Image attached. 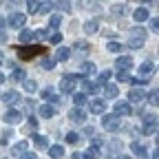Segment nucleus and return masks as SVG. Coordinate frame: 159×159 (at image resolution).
I'll list each match as a JSON object with an SVG mask.
<instances>
[{
    "instance_id": "f257e3e1",
    "label": "nucleus",
    "mask_w": 159,
    "mask_h": 159,
    "mask_svg": "<svg viewBox=\"0 0 159 159\" xmlns=\"http://www.w3.org/2000/svg\"><path fill=\"white\" fill-rule=\"evenodd\" d=\"M47 51V47H18V57L20 60H31V57H35V55H42Z\"/></svg>"
},
{
    "instance_id": "f03ea898",
    "label": "nucleus",
    "mask_w": 159,
    "mask_h": 159,
    "mask_svg": "<svg viewBox=\"0 0 159 159\" xmlns=\"http://www.w3.org/2000/svg\"><path fill=\"white\" fill-rule=\"evenodd\" d=\"M27 25V16L22 11H13L9 18H7V27L9 29H22Z\"/></svg>"
},
{
    "instance_id": "7ed1b4c3",
    "label": "nucleus",
    "mask_w": 159,
    "mask_h": 159,
    "mask_svg": "<svg viewBox=\"0 0 159 159\" xmlns=\"http://www.w3.org/2000/svg\"><path fill=\"white\" fill-rule=\"evenodd\" d=\"M77 82H80L77 75H64L62 80H60V91H62V93H73Z\"/></svg>"
},
{
    "instance_id": "20e7f679",
    "label": "nucleus",
    "mask_w": 159,
    "mask_h": 159,
    "mask_svg": "<svg viewBox=\"0 0 159 159\" xmlns=\"http://www.w3.org/2000/svg\"><path fill=\"white\" fill-rule=\"evenodd\" d=\"M102 124H104V128H106V130L115 133V130L119 128V115H115V113L104 115V117H102Z\"/></svg>"
},
{
    "instance_id": "39448f33",
    "label": "nucleus",
    "mask_w": 159,
    "mask_h": 159,
    "mask_svg": "<svg viewBox=\"0 0 159 159\" xmlns=\"http://www.w3.org/2000/svg\"><path fill=\"white\" fill-rule=\"evenodd\" d=\"M69 119L73 124H84V119H86V113L82 111V106H75L69 111Z\"/></svg>"
},
{
    "instance_id": "423d86ee",
    "label": "nucleus",
    "mask_w": 159,
    "mask_h": 159,
    "mask_svg": "<svg viewBox=\"0 0 159 159\" xmlns=\"http://www.w3.org/2000/svg\"><path fill=\"white\" fill-rule=\"evenodd\" d=\"M144 133L146 135H152V133H157V117L155 115H144Z\"/></svg>"
},
{
    "instance_id": "0eeeda50",
    "label": "nucleus",
    "mask_w": 159,
    "mask_h": 159,
    "mask_svg": "<svg viewBox=\"0 0 159 159\" xmlns=\"http://www.w3.org/2000/svg\"><path fill=\"white\" fill-rule=\"evenodd\" d=\"M2 119H5L7 124L16 126V124H20V122H22V115H20V111H16V108H9V111L2 115Z\"/></svg>"
},
{
    "instance_id": "6e6552de",
    "label": "nucleus",
    "mask_w": 159,
    "mask_h": 159,
    "mask_svg": "<svg viewBox=\"0 0 159 159\" xmlns=\"http://www.w3.org/2000/svg\"><path fill=\"white\" fill-rule=\"evenodd\" d=\"M113 113L119 115V117H124V115H130V113H133V106H130L128 102H124V99H119V102H115Z\"/></svg>"
},
{
    "instance_id": "1a4fd4ad",
    "label": "nucleus",
    "mask_w": 159,
    "mask_h": 159,
    "mask_svg": "<svg viewBox=\"0 0 159 159\" xmlns=\"http://www.w3.org/2000/svg\"><path fill=\"white\" fill-rule=\"evenodd\" d=\"M128 99L133 104H144L146 99H148V95H146V91H142V89H133L130 93H128Z\"/></svg>"
},
{
    "instance_id": "9d476101",
    "label": "nucleus",
    "mask_w": 159,
    "mask_h": 159,
    "mask_svg": "<svg viewBox=\"0 0 159 159\" xmlns=\"http://www.w3.org/2000/svg\"><path fill=\"white\" fill-rule=\"evenodd\" d=\"M130 66H133V57H128V55H122V57L115 60V69L117 71H128Z\"/></svg>"
},
{
    "instance_id": "9b49d317",
    "label": "nucleus",
    "mask_w": 159,
    "mask_h": 159,
    "mask_svg": "<svg viewBox=\"0 0 159 159\" xmlns=\"http://www.w3.org/2000/svg\"><path fill=\"white\" fill-rule=\"evenodd\" d=\"M80 84H82V91H84L86 95H93V93H97V84H95V82H91L89 77H82V80H80Z\"/></svg>"
},
{
    "instance_id": "f8f14e48",
    "label": "nucleus",
    "mask_w": 159,
    "mask_h": 159,
    "mask_svg": "<svg viewBox=\"0 0 159 159\" xmlns=\"http://www.w3.org/2000/svg\"><path fill=\"white\" fill-rule=\"evenodd\" d=\"M38 113H40V117H44V119H51V117H55V108H53L51 104H40Z\"/></svg>"
},
{
    "instance_id": "ddd939ff",
    "label": "nucleus",
    "mask_w": 159,
    "mask_h": 159,
    "mask_svg": "<svg viewBox=\"0 0 159 159\" xmlns=\"http://www.w3.org/2000/svg\"><path fill=\"white\" fill-rule=\"evenodd\" d=\"M2 102H7L9 106L18 104V102H20V93H18V91H7V93L2 95Z\"/></svg>"
},
{
    "instance_id": "4468645a",
    "label": "nucleus",
    "mask_w": 159,
    "mask_h": 159,
    "mask_svg": "<svg viewBox=\"0 0 159 159\" xmlns=\"http://www.w3.org/2000/svg\"><path fill=\"white\" fill-rule=\"evenodd\" d=\"M133 18L137 20V22H146V20L150 18V13H148V9H146V7H139V9H135V11H133Z\"/></svg>"
},
{
    "instance_id": "2eb2a0df",
    "label": "nucleus",
    "mask_w": 159,
    "mask_h": 159,
    "mask_svg": "<svg viewBox=\"0 0 159 159\" xmlns=\"http://www.w3.org/2000/svg\"><path fill=\"white\" fill-rule=\"evenodd\" d=\"M89 108H91V113H95V115H102V113L106 111V102H102V99H95V102L89 104Z\"/></svg>"
},
{
    "instance_id": "dca6fc26",
    "label": "nucleus",
    "mask_w": 159,
    "mask_h": 159,
    "mask_svg": "<svg viewBox=\"0 0 159 159\" xmlns=\"http://www.w3.org/2000/svg\"><path fill=\"white\" fill-rule=\"evenodd\" d=\"M152 73H155V66L150 62L139 64V75H142V77H152Z\"/></svg>"
},
{
    "instance_id": "f3484780",
    "label": "nucleus",
    "mask_w": 159,
    "mask_h": 159,
    "mask_svg": "<svg viewBox=\"0 0 159 159\" xmlns=\"http://www.w3.org/2000/svg\"><path fill=\"white\" fill-rule=\"evenodd\" d=\"M73 47H75V53H77V55H80V53H84V55H86V53L91 51V44L86 42V40H77Z\"/></svg>"
},
{
    "instance_id": "a211bd4d",
    "label": "nucleus",
    "mask_w": 159,
    "mask_h": 159,
    "mask_svg": "<svg viewBox=\"0 0 159 159\" xmlns=\"http://www.w3.org/2000/svg\"><path fill=\"white\" fill-rule=\"evenodd\" d=\"M80 71H82V75H84V77H89V75H95V73H97V69H95V64H93V62H84V64H80Z\"/></svg>"
},
{
    "instance_id": "6ab92c4d",
    "label": "nucleus",
    "mask_w": 159,
    "mask_h": 159,
    "mask_svg": "<svg viewBox=\"0 0 159 159\" xmlns=\"http://www.w3.org/2000/svg\"><path fill=\"white\" fill-rule=\"evenodd\" d=\"M42 99H47V102H51V104H60V102H62V99H60L51 89H44L42 91Z\"/></svg>"
},
{
    "instance_id": "aec40b11",
    "label": "nucleus",
    "mask_w": 159,
    "mask_h": 159,
    "mask_svg": "<svg viewBox=\"0 0 159 159\" xmlns=\"http://www.w3.org/2000/svg\"><path fill=\"white\" fill-rule=\"evenodd\" d=\"M97 29H99V20L91 18V20H86V22H84V31H86V33H97Z\"/></svg>"
},
{
    "instance_id": "412c9836",
    "label": "nucleus",
    "mask_w": 159,
    "mask_h": 159,
    "mask_svg": "<svg viewBox=\"0 0 159 159\" xmlns=\"http://www.w3.org/2000/svg\"><path fill=\"white\" fill-rule=\"evenodd\" d=\"M71 57V49L69 47H60L57 49V53H55V60L57 62H64V60H69Z\"/></svg>"
},
{
    "instance_id": "4be33fe9",
    "label": "nucleus",
    "mask_w": 159,
    "mask_h": 159,
    "mask_svg": "<svg viewBox=\"0 0 159 159\" xmlns=\"http://www.w3.org/2000/svg\"><path fill=\"white\" fill-rule=\"evenodd\" d=\"M25 150H29V142H18L13 148H11V155H16V157H20Z\"/></svg>"
},
{
    "instance_id": "5701e85b",
    "label": "nucleus",
    "mask_w": 159,
    "mask_h": 159,
    "mask_svg": "<svg viewBox=\"0 0 159 159\" xmlns=\"http://www.w3.org/2000/svg\"><path fill=\"white\" fill-rule=\"evenodd\" d=\"M128 47H130V49H142V47H144V38H139V35H133V33H130V38H128Z\"/></svg>"
},
{
    "instance_id": "b1692460",
    "label": "nucleus",
    "mask_w": 159,
    "mask_h": 159,
    "mask_svg": "<svg viewBox=\"0 0 159 159\" xmlns=\"http://www.w3.org/2000/svg\"><path fill=\"white\" fill-rule=\"evenodd\" d=\"M86 102H89V99H86V93H84V91L73 93V104H75V106H84Z\"/></svg>"
},
{
    "instance_id": "393cba45",
    "label": "nucleus",
    "mask_w": 159,
    "mask_h": 159,
    "mask_svg": "<svg viewBox=\"0 0 159 159\" xmlns=\"http://www.w3.org/2000/svg\"><path fill=\"white\" fill-rule=\"evenodd\" d=\"M104 95H106V99H115V97L119 95V89H117L115 84H106V89H104Z\"/></svg>"
},
{
    "instance_id": "a878e982",
    "label": "nucleus",
    "mask_w": 159,
    "mask_h": 159,
    "mask_svg": "<svg viewBox=\"0 0 159 159\" xmlns=\"http://www.w3.org/2000/svg\"><path fill=\"white\" fill-rule=\"evenodd\" d=\"M33 142H35V146L38 148H49V139H47V135H33Z\"/></svg>"
},
{
    "instance_id": "bb28decb",
    "label": "nucleus",
    "mask_w": 159,
    "mask_h": 159,
    "mask_svg": "<svg viewBox=\"0 0 159 159\" xmlns=\"http://www.w3.org/2000/svg\"><path fill=\"white\" fill-rule=\"evenodd\" d=\"M49 155H51V159H60L64 155V148L60 146V144H55V146H49Z\"/></svg>"
},
{
    "instance_id": "cd10ccee",
    "label": "nucleus",
    "mask_w": 159,
    "mask_h": 159,
    "mask_svg": "<svg viewBox=\"0 0 159 159\" xmlns=\"http://www.w3.org/2000/svg\"><path fill=\"white\" fill-rule=\"evenodd\" d=\"M27 80V73L22 71V69H13V73H11V82H25Z\"/></svg>"
},
{
    "instance_id": "c85d7f7f",
    "label": "nucleus",
    "mask_w": 159,
    "mask_h": 159,
    "mask_svg": "<svg viewBox=\"0 0 159 159\" xmlns=\"http://www.w3.org/2000/svg\"><path fill=\"white\" fill-rule=\"evenodd\" d=\"M97 157H99V146H97V144H93V146L84 152V159H97Z\"/></svg>"
},
{
    "instance_id": "c756f323",
    "label": "nucleus",
    "mask_w": 159,
    "mask_h": 159,
    "mask_svg": "<svg viewBox=\"0 0 159 159\" xmlns=\"http://www.w3.org/2000/svg\"><path fill=\"white\" fill-rule=\"evenodd\" d=\"M33 38H35V33L29 31V29H22V31H20V42H31Z\"/></svg>"
},
{
    "instance_id": "7c9ffc66",
    "label": "nucleus",
    "mask_w": 159,
    "mask_h": 159,
    "mask_svg": "<svg viewBox=\"0 0 159 159\" xmlns=\"http://www.w3.org/2000/svg\"><path fill=\"white\" fill-rule=\"evenodd\" d=\"M40 66H42L44 71H51V69L55 66V60H51V57H42V60H40Z\"/></svg>"
},
{
    "instance_id": "2f4dec72",
    "label": "nucleus",
    "mask_w": 159,
    "mask_h": 159,
    "mask_svg": "<svg viewBox=\"0 0 159 159\" xmlns=\"http://www.w3.org/2000/svg\"><path fill=\"white\" fill-rule=\"evenodd\" d=\"M106 49H108L111 53H119V51L124 49V44H122V42H117V40H115V42H108V44H106Z\"/></svg>"
},
{
    "instance_id": "473e14b6",
    "label": "nucleus",
    "mask_w": 159,
    "mask_h": 159,
    "mask_svg": "<svg viewBox=\"0 0 159 159\" xmlns=\"http://www.w3.org/2000/svg\"><path fill=\"white\" fill-rule=\"evenodd\" d=\"M51 29H53V27H49V29H40V31H35V38H40V40H49V38H51Z\"/></svg>"
},
{
    "instance_id": "72a5a7b5",
    "label": "nucleus",
    "mask_w": 159,
    "mask_h": 159,
    "mask_svg": "<svg viewBox=\"0 0 159 159\" xmlns=\"http://www.w3.org/2000/svg\"><path fill=\"white\" fill-rule=\"evenodd\" d=\"M22 84H25V91H27V93H35V91H38V84L33 82V80H25Z\"/></svg>"
},
{
    "instance_id": "f704fd0d",
    "label": "nucleus",
    "mask_w": 159,
    "mask_h": 159,
    "mask_svg": "<svg viewBox=\"0 0 159 159\" xmlns=\"http://www.w3.org/2000/svg\"><path fill=\"white\" fill-rule=\"evenodd\" d=\"M111 75H113V71H102L99 77H97V84H106L108 80H111Z\"/></svg>"
},
{
    "instance_id": "c9c22d12",
    "label": "nucleus",
    "mask_w": 159,
    "mask_h": 159,
    "mask_svg": "<svg viewBox=\"0 0 159 159\" xmlns=\"http://www.w3.org/2000/svg\"><path fill=\"white\" fill-rule=\"evenodd\" d=\"M11 137H13V130H11V128H7V130L2 133V137H0V144H2V146H7Z\"/></svg>"
},
{
    "instance_id": "e433bc0d",
    "label": "nucleus",
    "mask_w": 159,
    "mask_h": 159,
    "mask_svg": "<svg viewBox=\"0 0 159 159\" xmlns=\"http://www.w3.org/2000/svg\"><path fill=\"white\" fill-rule=\"evenodd\" d=\"M111 16H113V18H122V16H124V5H115V7L111 9Z\"/></svg>"
},
{
    "instance_id": "4c0bfd02",
    "label": "nucleus",
    "mask_w": 159,
    "mask_h": 159,
    "mask_svg": "<svg viewBox=\"0 0 159 159\" xmlns=\"http://www.w3.org/2000/svg\"><path fill=\"white\" fill-rule=\"evenodd\" d=\"M133 152H135L137 157H146V148H144L142 144H137V142L133 144Z\"/></svg>"
},
{
    "instance_id": "58836bf2",
    "label": "nucleus",
    "mask_w": 159,
    "mask_h": 159,
    "mask_svg": "<svg viewBox=\"0 0 159 159\" xmlns=\"http://www.w3.org/2000/svg\"><path fill=\"white\" fill-rule=\"evenodd\" d=\"M27 9H29V13H38L40 2H38V0H27Z\"/></svg>"
},
{
    "instance_id": "ea45409f",
    "label": "nucleus",
    "mask_w": 159,
    "mask_h": 159,
    "mask_svg": "<svg viewBox=\"0 0 159 159\" xmlns=\"http://www.w3.org/2000/svg\"><path fill=\"white\" fill-rule=\"evenodd\" d=\"M57 9L62 11V13H64V11H71V2H69V0H60V2H57Z\"/></svg>"
},
{
    "instance_id": "a19ab883",
    "label": "nucleus",
    "mask_w": 159,
    "mask_h": 159,
    "mask_svg": "<svg viewBox=\"0 0 159 159\" xmlns=\"http://www.w3.org/2000/svg\"><path fill=\"white\" fill-rule=\"evenodd\" d=\"M53 9V5L49 2V0H47V2H42V5H40V9H38V13H49Z\"/></svg>"
},
{
    "instance_id": "79ce46f5",
    "label": "nucleus",
    "mask_w": 159,
    "mask_h": 159,
    "mask_svg": "<svg viewBox=\"0 0 159 159\" xmlns=\"http://www.w3.org/2000/svg\"><path fill=\"white\" fill-rule=\"evenodd\" d=\"M130 33H133V35H139V38H144V40H146V29H144V27H135Z\"/></svg>"
},
{
    "instance_id": "37998d69",
    "label": "nucleus",
    "mask_w": 159,
    "mask_h": 159,
    "mask_svg": "<svg viewBox=\"0 0 159 159\" xmlns=\"http://www.w3.org/2000/svg\"><path fill=\"white\" fill-rule=\"evenodd\" d=\"M77 139H80V135H77V133H73V130H71V133H66V142H69V144H77Z\"/></svg>"
},
{
    "instance_id": "c03bdc74",
    "label": "nucleus",
    "mask_w": 159,
    "mask_h": 159,
    "mask_svg": "<svg viewBox=\"0 0 159 159\" xmlns=\"http://www.w3.org/2000/svg\"><path fill=\"white\" fill-rule=\"evenodd\" d=\"M148 99H150V104H152V106H159V91L150 93V95H148Z\"/></svg>"
},
{
    "instance_id": "a18cd8bd",
    "label": "nucleus",
    "mask_w": 159,
    "mask_h": 159,
    "mask_svg": "<svg viewBox=\"0 0 159 159\" xmlns=\"http://www.w3.org/2000/svg\"><path fill=\"white\" fill-rule=\"evenodd\" d=\"M117 80L119 82H130V75L126 71H117Z\"/></svg>"
},
{
    "instance_id": "49530a36",
    "label": "nucleus",
    "mask_w": 159,
    "mask_h": 159,
    "mask_svg": "<svg viewBox=\"0 0 159 159\" xmlns=\"http://www.w3.org/2000/svg\"><path fill=\"white\" fill-rule=\"evenodd\" d=\"M60 22H62V16H60V13L51 16V27H53V29H55V27H60Z\"/></svg>"
},
{
    "instance_id": "de8ad7c7",
    "label": "nucleus",
    "mask_w": 159,
    "mask_h": 159,
    "mask_svg": "<svg viewBox=\"0 0 159 159\" xmlns=\"http://www.w3.org/2000/svg\"><path fill=\"white\" fill-rule=\"evenodd\" d=\"M150 31L152 33H159V18H152L150 20Z\"/></svg>"
},
{
    "instance_id": "09e8293b",
    "label": "nucleus",
    "mask_w": 159,
    "mask_h": 159,
    "mask_svg": "<svg viewBox=\"0 0 159 159\" xmlns=\"http://www.w3.org/2000/svg\"><path fill=\"white\" fill-rule=\"evenodd\" d=\"M49 40H51L53 44H60V42H62V33H57V31H55V33H51V38H49Z\"/></svg>"
},
{
    "instance_id": "8fccbe9b",
    "label": "nucleus",
    "mask_w": 159,
    "mask_h": 159,
    "mask_svg": "<svg viewBox=\"0 0 159 159\" xmlns=\"http://www.w3.org/2000/svg\"><path fill=\"white\" fill-rule=\"evenodd\" d=\"M20 159H35V155H33V152H29V150H25L22 155H20Z\"/></svg>"
},
{
    "instance_id": "3c124183",
    "label": "nucleus",
    "mask_w": 159,
    "mask_h": 159,
    "mask_svg": "<svg viewBox=\"0 0 159 159\" xmlns=\"http://www.w3.org/2000/svg\"><path fill=\"white\" fill-rule=\"evenodd\" d=\"M73 159H84V152H75V155H73Z\"/></svg>"
},
{
    "instance_id": "603ef678",
    "label": "nucleus",
    "mask_w": 159,
    "mask_h": 159,
    "mask_svg": "<svg viewBox=\"0 0 159 159\" xmlns=\"http://www.w3.org/2000/svg\"><path fill=\"white\" fill-rule=\"evenodd\" d=\"M113 159H133V157H128V155H117V157H113Z\"/></svg>"
},
{
    "instance_id": "864d4df0",
    "label": "nucleus",
    "mask_w": 159,
    "mask_h": 159,
    "mask_svg": "<svg viewBox=\"0 0 159 159\" xmlns=\"http://www.w3.org/2000/svg\"><path fill=\"white\" fill-rule=\"evenodd\" d=\"M5 40H7V35H5L2 31H0V42H5Z\"/></svg>"
},
{
    "instance_id": "5fc2aeb1",
    "label": "nucleus",
    "mask_w": 159,
    "mask_h": 159,
    "mask_svg": "<svg viewBox=\"0 0 159 159\" xmlns=\"http://www.w3.org/2000/svg\"><path fill=\"white\" fill-rule=\"evenodd\" d=\"M152 159H159V148H157V150L152 152Z\"/></svg>"
},
{
    "instance_id": "6e6d98bb",
    "label": "nucleus",
    "mask_w": 159,
    "mask_h": 159,
    "mask_svg": "<svg viewBox=\"0 0 159 159\" xmlns=\"http://www.w3.org/2000/svg\"><path fill=\"white\" fill-rule=\"evenodd\" d=\"M5 62V55H2V51H0V64H2Z\"/></svg>"
},
{
    "instance_id": "4d7b16f0",
    "label": "nucleus",
    "mask_w": 159,
    "mask_h": 159,
    "mask_svg": "<svg viewBox=\"0 0 159 159\" xmlns=\"http://www.w3.org/2000/svg\"><path fill=\"white\" fill-rule=\"evenodd\" d=\"M5 25H7V22H5V20H2V18H0V29H2Z\"/></svg>"
},
{
    "instance_id": "13d9d810",
    "label": "nucleus",
    "mask_w": 159,
    "mask_h": 159,
    "mask_svg": "<svg viewBox=\"0 0 159 159\" xmlns=\"http://www.w3.org/2000/svg\"><path fill=\"white\" fill-rule=\"evenodd\" d=\"M2 82H5V75H2V73H0V84H2Z\"/></svg>"
},
{
    "instance_id": "bf43d9fd",
    "label": "nucleus",
    "mask_w": 159,
    "mask_h": 159,
    "mask_svg": "<svg viewBox=\"0 0 159 159\" xmlns=\"http://www.w3.org/2000/svg\"><path fill=\"white\" fill-rule=\"evenodd\" d=\"M155 139H157V144H159V130H157V137H155Z\"/></svg>"
}]
</instances>
